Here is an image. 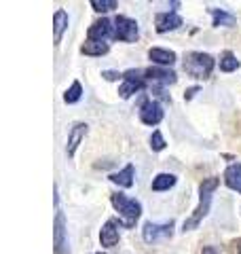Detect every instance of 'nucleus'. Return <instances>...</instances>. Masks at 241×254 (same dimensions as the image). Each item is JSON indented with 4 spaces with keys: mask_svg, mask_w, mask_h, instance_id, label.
I'll return each mask as SVG.
<instances>
[{
    "mask_svg": "<svg viewBox=\"0 0 241 254\" xmlns=\"http://www.w3.org/2000/svg\"><path fill=\"white\" fill-rule=\"evenodd\" d=\"M216 187H218V178H207V180H203L201 182V187H199V190H201V201H199V205H197V210H195V214L184 222V231H190V229H195L201 220H203V216L207 212H210V201H212V193L216 190Z\"/></svg>",
    "mask_w": 241,
    "mask_h": 254,
    "instance_id": "1",
    "label": "nucleus"
},
{
    "mask_svg": "<svg viewBox=\"0 0 241 254\" xmlns=\"http://www.w3.org/2000/svg\"><path fill=\"white\" fill-rule=\"evenodd\" d=\"M212 68H214V58L207 53L192 51L186 55V60H184V70L195 78H207L212 74Z\"/></svg>",
    "mask_w": 241,
    "mask_h": 254,
    "instance_id": "2",
    "label": "nucleus"
},
{
    "mask_svg": "<svg viewBox=\"0 0 241 254\" xmlns=\"http://www.w3.org/2000/svg\"><path fill=\"white\" fill-rule=\"evenodd\" d=\"M112 205L120 212V216H123V225L127 229H131L135 225V220L140 218L142 214V205L135 201V199H127L125 195H112Z\"/></svg>",
    "mask_w": 241,
    "mask_h": 254,
    "instance_id": "3",
    "label": "nucleus"
},
{
    "mask_svg": "<svg viewBox=\"0 0 241 254\" xmlns=\"http://www.w3.org/2000/svg\"><path fill=\"white\" fill-rule=\"evenodd\" d=\"M115 36L119 41H125V43H131L138 38V23L129 17H123V15H119L115 19Z\"/></svg>",
    "mask_w": 241,
    "mask_h": 254,
    "instance_id": "4",
    "label": "nucleus"
},
{
    "mask_svg": "<svg viewBox=\"0 0 241 254\" xmlns=\"http://www.w3.org/2000/svg\"><path fill=\"white\" fill-rule=\"evenodd\" d=\"M142 74L144 72H140V70H127V72L123 74L125 76V83L120 85V89H119L120 98H129L131 93L142 89V87H144V76Z\"/></svg>",
    "mask_w": 241,
    "mask_h": 254,
    "instance_id": "5",
    "label": "nucleus"
},
{
    "mask_svg": "<svg viewBox=\"0 0 241 254\" xmlns=\"http://www.w3.org/2000/svg\"><path fill=\"white\" fill-rule=\"evenodd\" d=\"M53 244H55V254H70L68 242H66V227H63V214H55V231H53Z\"/></svg>",
    "mask_w": 241,
    "mask_h": 254,
    "instance_id": "6",
    "label": "nucleus"
},
{
    "mask_svg": "<svg viewBox=\"0 0 241 254\" xmlns=\"http://www.w3.org/2000/svg\"><path fill=\"white\" fill-rule=\"evenodd\" d=\"M140 119H142V123H146V125H157L161 119H163V108L152 100L144 102L142 108H140Z\"/></svg>",
    "mask_w": 241,
    "mask_h": 254,
    "instance_id": "7",
    "label": "nucleus"
},
{
    "mask_svg": "<svg viewBox=\"0 0 241 254\" xmlns=\"http://www.w3.org/2000/svg\"><path fill=\"white\" fill-rule=\"evenodd\" d=\"M174 229V222H167V225H155V222H146L144 225V240L148 244L157 242L159 237H170Z\"/></svg>",
    "mask_w": 241,
    "mask_h": 254,
    "instance_id": "8",
    "label": "nucleus"
},
{
    "mask_svg": "<svg viewBox=\"0 0 241 254\" xmlns=\"http://www.w3.org/2000/svg\"><path fill=\"white\" fill-rule=\"evenodd\" d=\"M155 23H157V32H170V30H176L182 26V17L176 13H161L155 17Z\"/></svg>",
    "mask_w": 241,
    "mask_h": 254,
    "instance_id": "9",
    "label": "nucleus"
},
{
    "mask_svg": "<svg viewBox=\"0 0 241 254\" xmlns=\"http://www.w3.org/2000/svg\"><path fill=\"white\" fill-rule=\"evenodd\" d=\"M100 240H102V246H106V248H112V246L119 242V227H117V220H108L106 225L102 227Z\"/></svg>",
    "mask_w": 241,
    "mask_h": 254,
    "instance_id": "10",
    "label": "nucleus"
},
{
    "mask_svg": "<svg viewBox=\"0 0 241 254\" xmlns=\"http://www.w3.org/2000/svg\"><path fill=\"white\" fill-rule=\"evenodd\" d=\"M89 41H102V38H106L112 34V21L110 19H100V21H95L93 26L89 28Z\"/></svg>",
    "mask_w": 241,
    "mask_h": 254,
    "instance_id": "11",
    "label": "nucleus"
},
{
    "mask_svg": "<svg viewBox=\"0 0 241 254\" xmlns=\"http://www.w3.org/2000/svg\"><path fill=\"white\" fill-rule=\"evenodd\" d=\"M85 136H87V125H85V123H76L74 127H72L70 138H68V146H66V153H68V157L74 155L76 146L80 144V140H83Z\"/></svg>",
    "mask_w": 241,
    "mask_h": 254,
    "instance_id": "12",
    "label": "nucleus"
},
{
    "mask_svg": "<svg viewBox=\"0 0 241 254\" xmlns=\"http://www.w3.org/2000/svg\"><path fill=\"white\" fill-rule=\"evenodd\" d=\"M144 74H146V78H150V81H157V83H176V72H172V70H165V68H148L144 70Z\"/></svg>",
    "mask_w": 241,
    "mask_h": 254,
    "instance_id": "13",
    "label": "nucleus"
},
{
    "mask_svg": "<svg viewBox=\"0 0 241 254\" xmlns=\"http://www.w3.org/2000/svg\"><path fill=\"white\" fill-rule=\"evenodd\" d=\"M224 182H227L233 190L241 193V163L231 165V168L224 172Z\"/></svg>",
    "mask_w": 241,
    "mask_h": 254,
    "instance_id": "14",
    "label": "nucleus"
},
{
    "mask_svg": "<svg viewBox=\"0 0 241 254\" xmlns=\"http://www.w3.org/2000/svg\"><path fill=\"white\" fill-rule=\"evenodd\" d=\"M53 34H55V45H58L60 41H61V34H63V30L68 28V13L63 11V9H60V11H55V15H53Z\"/></svg>",
    "mask_w": 241,
    "mask_h": 254,
    "instance_id": "15",
    "label": "nucleus"
},
{
    "mask_svg": "<svg viewBox=\"0 0 241 254\" xmlns=\"http://www.w3.org/2000/svg\"><path fill=\"white\" fill-rule=\"evenodd\" d=\"M110 180L115 182V185H119V187H125V189L133 187V165H127L125 170H120V172H117V174H112Z\"/></svg>",
    "mask_w": 241,
    "mask_h": 254,
    "instance_id": "16",
    "label": "nucleus"
},
{
    "mask_svg": "<svg viewBox=\"0 0 241 254\" xmlns=\"http://www.w3.org/2000/svg\"><path fill=\"white\" fill-rule=\"evenodd\" d=\"M148 58L152 62L161 64V66H172L176 62V53L174 51H167V49H150L148 51Z\"/></svg>",
    "mask_w": 241,
    "mask_h": 254,
    "instance_id": "17",
    "label": "nucleus"
},
{
    "mask_svg": "<svg viewBox=\"0 0 241 254\" xmlns=\"http://www.w3.org/2000/svg\"><path fill=\"white\" fill-rule=\"evenodd\" d=\"M80 51L85 55H104V53H108V45L104 41H89L80 47Z\"/></svg>",
    "mask_w": 241,
    "mask_h": 254,
    "instance_id": "18",
    "label": "nucleus"
},
{
    "mask_svg": "<svg viewBox=\"0 0 241 254\" xmlns=\"http://www.w3.org/2000/svg\"><path fill=\"white\" fill-rule=\"evenodd\" d=\"M212 15H214V26H235L237 23V19L231 13L222 9H212Z\"/></svg>",
    "mask_w": 241,
    "mask_h": 254,
    "instance_id": "19",
    "label": "nucleus"
},
{
    "mask_svg": "<svg viewBox=\"0 0 241 254\" xmlns=\"http://www.w3.org/2000/svg\"><path fill=\"white\" fill-rule=\"evenodd\" d=\"M176 185V176L174 174H159V176L152 180V190H165Z\"/></svg>",
    "mask_w": 241,
    "mask_h": 254,
    "instance_id": "20",
    "label": "nucleus"
},
{
    "mask_svg": "<svg viewBox=\"0 0 241 254\" xmlns=\"http://www.w3.org/2000/svg\"><path fill=\"white\" fill-rule=\"evenodd\" d=\"M237 68H239V60L231 51H227L220 60V70H224V72H233V70H237Z\"/></svg>",
    "mask_w": 241,
    "mask_h": 254,
    "instance_id": "21",
    "label": "nucleus"
},
{
    "mask_svg": "<svg viewBox=\"0 0 241 254\" xmlns=\"http://www.w3.org/2000/svg\"><path fill=\"white\" fill-rule=\"evenodd\" d=\"M80 93H83V87H80V83L78 81H74L72 83V87L70 89L63 93V100L68 102V104H74V102H78L80 100Z\"/></svg>",
    "mask_w": 241,
    "mask_h": 254,
    "instance_id": "22",
    "label": "nucleus"
},
{
    "mask_svg": "<svg viewBox=\"0 0 241 254\" xmlns=\"http://www.w3.org/2000/svg\"><path fill=\"white\" fill-rule=\"evenodd\" d=\"M91 6L100 13H106V11L117 9V0H91Z\"/></svg>",
    "mask_w": 241,
    "mask_h": 254,
    "instance_id": "23",
    "label": "nucleus"
},
{
    "mask_svg": "<svg viewBox=\"0 0 241 254\" xmlns=\"http://www.w3.org/2000/svg\"><path fill=\"white\" fill-rule=\"evenodd\" d=\"M150 146H152V150H163L165 148V140H163V136H161V131H152Z\"/></svg>",
    "mask_w": 241,
    "mask_h": 254,
    "instance_id": "24",
    "label": "nucleus"
},
{
    "mask_svg": "<svg viewBox=\"0 0 241 254\" xmlns=\"http://www.w3.org/2000/svg\"><path fill=\"white\" fill-rule=\"evenodd\" d=\"M102 76L106 78V81H117V78L120 76L119 72H115V70H106V72H102Z\"/></svg>",
    "mask_w": 241,
    "mask_h": 254,
    "instance_id": "25",
    "label": "nucleus"
},
{
    "mask_svg": "<svg viewBox=\"0 0 241 254\" xmlns=\"http://www.w3.org/2000/svg\"><path fill=\"white\" fill-rule=\"evenodd\" d=\"M197 91H199V87H192V89H188L186 93H184V98H186V100H190V98H192V95H195Z\"/></svg>",
    "mask_w": 241,
    "mask_h": 254,
    "instance_id": "26",
    "label": "nucleus"
},
{
    "mask_svg": "<svg viewBox=\"0 0 241 254\" xmlns=\"http://www.w3.org/2000/svg\"><path fill=\"white\" fill-rule=\"evenodd\" d=\"M237 246H239V254H241V242H239V244H237Z\"/></svg>",
    "mask_w": 241,
    "mask_h": 254,
    "instance_id": "27",
    "label": "nucleus"
},
{
    "mask_svg": "<svg viewBox=\"0 0 241 254\" xmlns=\"http://www.w3.org/2000/svg\"><path fill=\"white\" fill-rule=\"evenodd\" d=\"M95 254H102V252H95Z\"/></svg>",
    "mask_w": 241,
    "mask_h": 254,
    "instance_id": "28",
    "label": "nucleus"
}]
</instances>
